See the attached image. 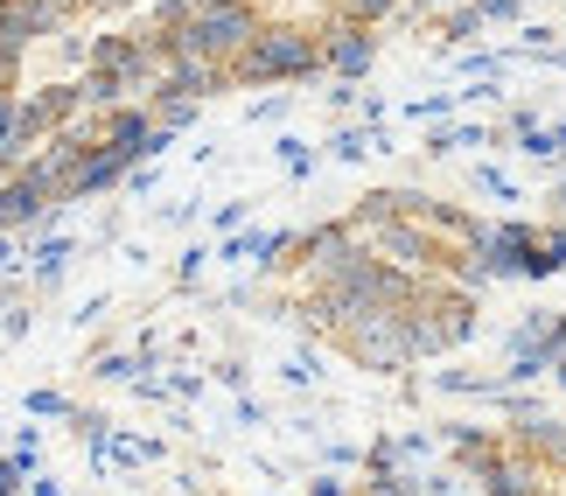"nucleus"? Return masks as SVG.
Masks as SVG:
<instances>
[{
  "label": "nucleus",
  "instance_id": "f257e3e1",
  "mask_svg": "<svg viewBox=\"0 0 566 496\" xmlns=\"http://www.w3.org/2000/svg\"><path fill=\"white\" fill-rule=\"evenodd\" d=\"M294 71H315L308 35H266L245 50V77H294Z\"/></svg>",
  "mask_w": 566,
  "mask_h": 496
},
{
  "label": "nucleus",
  "instance_id": "f03ea898",
  "mask_svg": "<svg viewBox=\"0 0 566 496\" xmlns=\"http://www.w3.org/2000/svg\"><path fill=\"white\" fill-rule=\"evenodd\" d=\"M252 35V14L245 8H203L196 14V29L182 35V50H231V42Z\"/></svg>",
  "mask_w": 566,
  "mask_h": 496
},
{
  "label": "nucleus",
  "instance_id": "7ed1b4c3",
  "mask_svg": "<svg viewBox=\"0 0 566 496\" xmlns=\"http://www.w3.org/2000/svg\"><path fill=\"white\" fill-rule=\"evenodd\" d=\"M50 182H56L50 168H29L21 182H8V189H0V231H14V224H35V218H42V189H50Z\"/></svg>",
  "mask_w": 566,
  "mask_h": 496
},
{
  "label": "nucleus",
  "instance_id": "20e7f679",
  "mask_svg": "<svg viewBox=\"0 0 566 496\" xmlns=\"http://www.w3.org/2000/svg\"><path fill=\"white\" fill-rule=\"evenodd\" d=\"M336 63H343V71H364V63H371V42L343 35V42H336Z\"/></svg>",
  "mask_w": 566,
  "mask_h": 496
},
{
  "label": "nucleus",
  "instance_id": "39448f33",
  "mask_svg": "<svg viewBox=\"0 0 566 496\" xmlns=\"http://www.w3.org/2000/svg\"><path fill=\"white\" fill-rule=\"evenodd\" d=\"M350 8H357V14H378V8H385V0H350Z\"/></svg>",
  "mask_w": 566,
  "mask_h": 496
},
{
  "label": "nucleus",
  "instance_id": "423d86ee",
  "mask_svg": "<svg viewBox=\"0 0 566 496\" xmlns=\"http://www.w3.org/2000/svg\"><path fill=\"white\" fill-rule=\"evenodd\" d=\"M315 496H343V489H336V483H315Z\"/></svg>",
  "mask_w": 566,
  "mask_h": 496
}]
</instances>
